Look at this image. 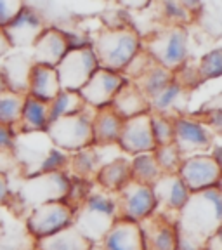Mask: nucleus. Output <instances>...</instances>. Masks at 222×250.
<instances>
[{
    "mask_svg": "<svg viewBox=\"0 0 222 250\" xmlns=\"http://www.w3.org/2000/svg\"><path fill=\"white\" fill-rule=\"evenodd\" d=\"M151 191L156 202L155 212L161 214L172 223L177 221V214L191 195L177 174H161L160 179L151 184Z\"/></svg>",
    "mask_w": 222,
    "mask_h": 250,
    "instance_id": "ddd939ff",
    "label": "nucleus"
},
{
    "mask_svg": "<svg viewBox=\"0 0 222 250\" xmlns=\"http://www.w3.org/2000/svg\"><path fill=\"white\" fill-rule=\"evenodd\" d=\"M115 200L118 207V217L132 223H141L142 219L149 217L156 210L151 186L136 183V181H129L120 191L115 193Z\"/></svg>",
    "mask_w": 222,
    "mask_h": 250,
    "instance_id": "f8f14e48",
    "label": "nucleus"
},
{
    "mask_svg": "<svg viewBox=\"0 0 222 250\" xmlns=\"http://www.w3.org/2000/svg\"><path fill=\"white\" fill-rule=\"evenodd\" d=\"M70 176L66 172H51L42 176L28 177L21 184L20 191L14 198L20 202L21 208H26V214L31 208L52 202H64L70 191ZM24 219V217H23Z\"/></svg>",
    "mask_w": 222,
    "mask_h": 250,
    "instance_id": "423d86ee",
    "label": "nucleus"
},
{
    "mask_svg": "<svg viewBox=\"0 0 222 250\" xmlns=\"http://www.w3.org/2000/svg\"><path fill=\"white\" fill-rule=\"evenodd\" d=\"M203 250H222V245H221V231L219 233H215L214 236H210V238L205 242V247H203Z\"/></svg>",
    "mask_w": 222,
    "mask_h": 250,
    "instance_id": "79ce46f5",
    "label": "nucleus"
},
{
    "mask_svg": "<svg viewBox=\"0 0 222 250\" xmlns=\"http://www.w3.org/2000/svg\"><path fill=\"white\" fill-rule=\"evenodd\" d=\"M109 106L113 108V111L121 120H129V118H134L137 115L148 113L149 111L148 98L130 80H125V83L115 94L113 101H111Z\"/></svg>",
    "mask_w": 222,
    "mask_h": 250,
    "instance_id": "5701e85b",
    "label": "nucleus"
},
{
    "mask_svg": "<svg viewBox=\"0 0 222 250\" xmlns=\"http://www.w3.org/2000/svg\"><path fill=\"white\" fill-rule=\"evenodd\" d=\"M142 37L132 26H106L90 40V49L99 70L123 73L129 62L139 54Z\"/></svg>",
    "mask_w": 222,
    "mask_h": 250,
    "instance_id": "7ed1b4c3",
    "label": "nucleus"
},
{
    "mask_svg": "<svg viewBox=\"0 0 222 250\" xmlns=\"http://www.w3.org/2000/svg\"><path fill=\"white\" fill-rule=\"evenodd\" d=\"M11 51H12L11 43H9V40H7V37H5L4 30L0 28V59L4 58L5 54H9Z\"/></svg>",
    "mask_w": 222,
    "mask_h": 250,
    "instance_id": "37998d69",
    "label": "nucleus"
},
{
    "mask_svg": "<svg viewBox=\"0 0 222 250\" xmlns=\"http://www.w3.org/2000/svg\"><path fill=\"white\" fill-rule=\"evenodd\" d=\"M89 250H104V249H102V247L99 245V243H96V245H92V247H90Z\"/></svg>",
    "mask_w": 222,
    "mask_h": 250,
    "instance_id": "c03bdc74",
    "label": "nucleus"
},
{
    "mask_svg": "<svg viewBox=\"0 0 222 250\" xmlns=\"http://www.w3.org/2000/svg\"><path fill=\"white\" fill-rule=\"evenodd\" d=\"M24 99L26 96L14 94L11 90L0 92V125H5L11 129H14V125H20Z\"/></svg>",
    "mask_w": 222,
    "mask_h": 250,
    "instance_id": "473e14b6",
    "label": "nucleus"
},
{
    "mask_svg": "<svg viewBox=\"0 0 222 250\" xmlns=\"http://www.w3.org/2000/svg\"><path fill=\"white\" fill-rule=\"evenodd\" d=\"M61 92L59 87L58 73L54 68L42 66V64H33L30 73V85H28V96L37 101H42L45 104Z\"/></svg>",
    "mask_w": 222,
    "mask_h": 250,
    "instance_id": "b1692460",
    "label": "nucleus"
},
{
    "mask_svg": "<svg viewBox=\"0 0 222 250\" xmlns=\"http://www.w3.org/2000/svg\"><path fill=\"white\" fill-rule=\"evenodd\" d=\"M121 127L123 120L115 113L111 106L96 109L92 117V146L117 145Z\"/></svg>",
    "mask_w": 222,
    "mask_h": 250,
    "instance_id": "4be33fe9",
    "label": "nucleus"
},
{
    "mask_svg": "<svg viewBox=\"0 0 222 250\" xmlns=\"http://www.w3.org/2000/svg\"><path fill=\"white\" fill-rule=\"evenodd\" d=\"M75 210L64 202H52L31 208L24 215V224L35 240L47 238L51 234L66 229L73 224Z\"/></svg>",
    "mask_w": 222,
    "mask_h": 250,
    "instance_id": "1a4fd4ad",
    "label": "nucleus"
},
{
    "mask_svg": "<svg viewBox=\"0 0 222 250\" xmlns=\"http://www.w3.org/2000/svg\"><path fill=\"white\" fill-rule=\"evenodd\" d=\"M23 7L24 2L21 0H0V28L4 30L7 24H11Z\"/></svg>",
    "mask_w": 222,
    "mask_h": 250,
    "instance_id": "4c0bfd02",
    "label": "nucleus"
},
{
    "mask_svg": "<svg viewBox=\"0 0 222 250\" xmlns=\"http://www.w3.org/2000/svg\"><path fill=\"white\" fill-rule=\"evenodd\" d=\"M87 108L83 99L78 92H70V90H61V92L49 103V124L58 118L77 115Z\"/></svg>",
    "mask_w": 222,
    "mask_h": 250,
    "instance_id": "7c9ffc66",
    "label": "nucleus"
},
{
    "mask_svg": "<svg viewBox=\"0 0 222 250\" xmlns=\"http://www.w3.org/2000/svg\"><path fill=\"white\" fill-rule=\"evenodd\" d=\"M149 115H151V134L156 148L174 145V117H165L151 111Z\"/></svg>",
    "mask_w": 222,
    "mask_h": 250,
    "instance_id": "72a5a7b5",
    "label": "nucleus"
},
{
    "mask_svg": "<svg viewBox=\"0 0 222 250\" xmlns=\"http://www.w3.org/2000/svg\"><path fill=\"white\" fill-rule=\"evenodd\" d=\"M187 94V89H184L181 83H177L176 80H172L161 92H158L155 98L149 101V111L151 113L165 115L168 117V111H172L174 108H177L181 99H184V96Z\"/></svg>",
    "mask_w": 222,
    "mask_h": 250,
    "instance_id": "2f4dec72",
    "label": "nucleus"
},
{
    "mask_svg": "<svg viewBox=\"0 0 222 250\" xmlns=\"http://www.w3.org/2000/svg\"><path fill=\"white\" fill-rule=\"evenodd\" d=\"M99 188L108 193H118L130 181V160L125 156H118L101 165L96 176Z\"/></svg>",
    "mask_w": 222,
    "mask_h": 250,
    "instance_id": "393cba45",
    "label": "nucleus"
},
{
    "mask_svg": "<svg viewBox=\"0 0 222 250\" xmlns=\"http://www.w3.org/2000/svg\"><path fill=\"white\" fill-rule=\"evenodd\" d=\"M118 217V207L115 193H108L104 189H98L85 196L80 205L75 208L73 224L71 226L82 234L92 245L101 243L104 234L113 226Z\"/></svg>",
    "mask_w": 222,
    "mask_h": 250,
    "instance_id": "20e7f679",
    "label": "nucleus"
},
{
    "mask_svg": "<svg viewBox=\"0 0 222 250\" xmlns=\"http://www.w3.org/2000/svg\"><path fill=\"white\" fill-rule=\"evenodd\" d=\"M127 78L121 73H111L106 70H96L89 78V82L78 90L80 98L83 99L89 108L99 109L111 104L115 94L120 90Z\"/></svg>",
    "mask_w": 222,
    "mask_h": 250,
    "instance_id": "2eb2a0df",
    "label": "nucleus"
},
{
    "mask_svg": "<svg viewBox=\"0 0 222 250\" xmlns=\"http://www.w3.org/2000/svg\"><path fill=\"white\" fill-rule=\"evenodd\" d=\"M139 224L144 250H177L176 223L155 212Z\"/></svg>",
    "mask_w": 222,
    "mask_h": 250,
    "instance_id": "a211bd4d",
    "label": "nucleus"
},
{
    "mask_svg": "<svg viewBox=\"0 0 222 250\" xmlns=\"http://www.w3.org/2000/svg\"><path fill=\"white\" fill-rule=\"evenodd\" d=\"M155 155V160L160 167L161 174H177L181 167V158L179 151L174 145H168V146H158V148L153 151Z\"/></svg>",
    "mask_w": 222,
    "mask_h": 250,
    "instance_id": "e433bc0d",
    "label": "nucleus"
},
{
    "mask_svg": "<svg viewBox=\"0 0 222 250\" xmlns=\"http://www.w3.org/2000/svg\"><path fill=\"white\" fill-rule=\"evenodd\" d=\"M70 51L64 31L58 26H47L31 47V58L35 64L56 68Z\"/></svg>",
    "mask_w": 222,
    "mask_h": 250,
    "instance_id": "aec40b11",
    "label": "nucleus"
},
{
    "mask_svg": "<svg viewBox=\"0 0 222 250\" xmlns=\"http://www.w3.org/2000/svg\"><path fill=\"white\" fill-rule=\"evenodd\" d=\"M221 186L191 193L177 214V250H203L205 242L221 231Z\"/></svg>",
    "mask_w": 222,
    "mask_h": 250,
    "instance_id": "f257e3e1",
    "label": "nucleus"
},
{
    "mask_svg": "<svg viewBox=\"0 0 222 250\" xmlns=\"http://www.w3.org/2000/svg\"><path fill=\"white\" fill-rule=\"evenodd\" d=\"M37 240L28 231L24 219L11 208L0 207V250H35Z\"/></svg>",
    "mask_w": 222,
    "mask_h": 250,
    "instance_id": "6ab92c4d",
    "label": "nucleus"
},
{
    "mask_svg": "<svg viewBox=\"0 0 222 250\" xmlns=\"http://www.w3.org/2000/svg\"><path fill=\"white\" fill-rule=\"evenodd\" d=\"M187 30L186 26H167L156 30L155 33L142 39L141 49L165 70L176 73L187 62Z\"/></svg>",
    "mask_w": 222,
    "mask_h": 250,
    "instance_id": "39448f33",
    "label": "nucleus"
},
{
    "mask_svg": "<svg viewBox=\"0 0 222 250\" xmlns=\"http://www.w3.org/2000/svg\"><path fill=\"white\" fill-rule=\"evenodd\" d=\"M45 28V21L40 18L39 12L24 4L23 11L16 16V20L4 28V33L12 49H31Z\"/></svg>",
    "mask_w": 222,
    "mask_h": 250,
    "instance_id": "f3484780",
    "label": "nucleus"
},
{
    "mask_svg": "<svg viewBox=\"0 0 222 250\" xmlns=\"http://www.w3.org/2000/svg\"><path fill=\"white\" fill-rule=\"evenodd\" d=\"M160 9V16L165 20L167 26H186L195 20V16L184 7L182 2L167 0V2H161Z\"/></svg>",
    "mask_w": 222,
    "mask_h": 250,
    "instance_id": "f704fd0d",
    "label": "nucleus"
},
{
    "mask_svg": "<svg viewBox=\"0 0 222 250\" xmlns=\"http://www.w3.org/2000/svg\"><path fill=\"white\" fill-rule=\"evenodd\" d=\"M118 148L129 155H142V153H153L156 149L155 141L151 134V115L142 113L129 120H123L120 137H118Z\"/></svg>",
    "mask_w": 222,
    "mask_h": 250,
    "instance_id": "dca6fc26",
    "label": "nucleus"
},
{
    "mask_svg": "<svg viewBox=\"0 0 222 250\" xmlns=\"http://www.w3.org/2000/svg\"><path fill=\"white\" fill-rule=\"evenodd\" d=\"M92 243L87 242L73 226L51 234L47 238L37 240V250H89Z\"/></svg>",
    "mask_w": 222,
    "mask_h": 250,
    "instance_id": "a878e982",
    "label": "nucleus"
},
{
    "mask_svg": "<svg viewBox=\"0 0 222 250\" xmlns=\"http://www.w3.org/2000/svg\"><path fill=\"white\" fill-rule=\"evenodd\" d=\"M12 172H20L21 174L14 153H12L11 148H0V174L9 177V174H12Z\"/></svg>",
    "mask_w": 222,
    "mask_h": 250,
    "instance_id": "58836bf2",
    "label": "nucleus"
},
{
    "mask_svg": "<svg viewBox=\"0 0 222 250\" xmlns=\"http://www.w3.org/2000/svg\"><path fill=\"white\" fill-rule=\"evenodd\" d=\"M177 176L189 193H198L221 186V164L210 155H196L184 158Z\"/></svg>",
    "mask_w": 222,
    "mask_h": 250,
    "instance_id": "9b49d317",
    "label": "nucleus"
},
{
    "mask_svg": "<svg viewBox=\"0 0 222 250\" xmlns=\"http://www.w3.org/2000/svg\"><path fill=\"white\" fill-rule=\"evenodd\" d=\"M99 245L104 250H144L139 224L127 219H117Z\"/></svg>",
    "mask_w": 222,
    "mask_h": 250,
    "instance_id": "412c9836",
    "label": "nucleus"
},
{
    "mask_svg": "<svg viewBox=\"0 0 222 250\" xmlns=\"http://www.w3.org/2000/svg\"><path fill=\"white\" fill-rule=\"evenodd\" d=\"M198 77L200 82H208L214 80L222 75V51L221 47H215L212 51H208L207 54L200 59L198 64Z\"/></svg>",
    "mask_w": 222,
    "mask_h": 250,
    "instance_id": "c9c22d12",
    "label": "nucleus"
},
{
    "mask_svg": "<svg viewBox=\"0 0 222 250\" xmlns=\"http://www.w3.org/2000/svg\"><path fill=\"white\" fill-rule=\"evenodd\" d=\"M214 136L205 122L181 115L174 118V146L182 160L196 155H210Z\"/></svg>",
    "mask_w": 222,
    "mask_h": 250,
    "instance_id": "6e6552de",
    "label": "nucleus"
},
{
    "mask_svg": "<svg viewBox=\"0 0 222 250\" xmlns=\"http://www.w3.org/2000/svg\"><path fill=\"white\" fill-rule=\"evenodd\" d=\"M49 125V104L26 96L18 132H42Z\"/></svg>",
    "mask_w": 222,
    "mask_h": 250,
    "instance_id": "cd10ccee",
    "label": "nucleus"
},
{
    "mask_svg": "<svg viewBox=\"0 0 222 250\" xmlns=\"http://www.w3.org/2000/svg\"><path fill=\"white\" fill-rule=\"evenodd\" d=\"M11 198H12V191H11L9 177L4 176V174H0V207H7Z\"/></svg>",
    "mask_w": 222,
    "mask_h": 250,
    "instance_id": "ea45409f",
    "label": "nucleus"
},
{
    "mask_svg": "<svg viewBox=\"0 0 222 250\" xmlns=\"http://www.w3.org/2000/svg\"><path fill=\"white\" fill-rule=\"evenodd\" d=\"M101 160H99L98 153L94 149V146L85 149H80V151L73 153L68 160V167L71 168V174H73V179H82V181H96L99 168H101Z\"/></svg>",
    "mask_w": 222,
    "mask_h": 250,
    "instance_id": "c85d7f7f",
    "label": "nucleus"
},
{
    "mask_svg": "<svg viewBox=\"0 0 222 250\" xmlns=\"http://www.w3.org/2000/svg\"><path fill=\"white\" fill-rule=\"evenodd\" d=\"M16 130L5 125H0V148H11L14 141Z\"/></svg>",
    "mask_w": 222,
    "mask_h": 250,
    "instance_id": "a19ab883",
    "label": "nucleus"
},
{
    "mask_svg": "<svg viewBox=\"0 0 222 250\" xmlns=\"http://www.w3.org/2000/svg\"><path fill=\"white\" fill-rule=\"evenodd\" d=\"M54 70L58 73L61 90L78 92L89 82L94 71L98 70V62H96L94 52L89 45L82 47V49H70Z\"/></svg>",
    "mask_w": 222,
    "mask_h": 250,
    "instance_id": "9d476101",
    "label": "nucleus"
},
{
    "mask_svg": "<svg viewBox=\"0 0 222 250\" xmlns=\"http://www.w3.org/2000/svg\"><path fill=\"white\" fill-rule=\"evenodd\" d=\"M87 106L83 111L70 117H62L47 125V136L51 137L56 148L66 153H77L92 146V117L87 113Z\"/></svg>",
    "mask_w": 222,
    "mask_h": 250,
    "instance_id": "0eeeda50",
    "label": "nucleus"
},
{
    "mask_svg": "<svg viewBox=\"0 0 222 250\" xmlns=\"http://www.w3.org/2000/svg\"><path fill=\"white\" fill-rule=\"evenodd\" d=\"M33 64L35 62L31 58V49H14V52L11 51L0 59V75H2L5 90L28 96L30 73Z\"/></svg>",
    "mask_w": 222,
    "mask_h": 250,
    "instance_id": "4468645a",
    "label": "nucleus"
},
{
    "mask_svg": "<svg viewBox=\"0 0 222 250\" xmlns=\"http://www.w3.org/2000/svg\"><path fill=\"white\" fill-rule=\"evenodd\" d=\"M172 80H174V73H172V71L165 70L163 66L153 62L151 66L141 75V77H137L136 80H132V83L141 90V92L144 94L146 98H148V101H151L156 94L161 92Z\"/></svg>",
    "mask_w": 222,
    "mask_h": 250,
    "instance_id": "bb28decb",
    "label": "nucleus"
},
{
    "mask_svg": "<svg viewBox=\"0 0 222 250\" xmlns=\"http://www.w3.org/2000/svg\"><path fill=\"white\" fill-rule=\"evenodd\" d=\"M11 149L20 165L23 179L51 172H64L70 160V153L56 148L45 130L18 132L14 136Z\"/></svg>",
    "mask_w": 222,
    "mask_h": 250,
    "instance_id": "f03ea898",
    "label": "nucleus"
},
{
    "mask_svg": "<svg viewBox=\"0 0 222 250\" xmlns=\"http://www.w3.org/2000/svg\"><path fill=\"white\" fill-rule=\"evenodd\" d=\"M2 90H5V87H4V82H2V75H0V92Z\"/></svg>",
    "mask_w": 222,
    "mask_h": 250,
    "instance_id": "a18cd8bd",
    "label": "nucleus"
},
{
    "mask_svg": "<svg viewBox=\"0 0 222 250\" xmlns=\"http://www.w3.org/2000/svg\"><path fill=\"white\" fill-rule=\"evenodd\" d=\"M161 177V170L155 160L153 153L136 155L130 160V181L151 186Z\"/></svg>",
    "mask_w": 222,
    "mask_h": 250,
    "instance_id": "c756f323",
    "label": "nucleus"
}]
</instances>
